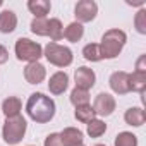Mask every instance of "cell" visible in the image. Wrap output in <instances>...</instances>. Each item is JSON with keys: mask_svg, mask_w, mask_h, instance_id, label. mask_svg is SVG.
Segmentation results:
<instances>
[{"mask_svg": "<svg viewBox=\"0 0 146 146\" xmlns=\"http://www.w3.org/2000/svg\"><path fill=\"white\" fill-rule=\"evenodd\" d=\"M16 28H17V16H16L14 11L5 9V11L0 12V33L9 35Z\"/></svg>", "mask_w": 146, "mask_h": 146, "instance_id": "cell-15", "label": "cell"}, {"mask_svg": "<svg viewBox=\"0 0 146 146\" xmlns=\"http://www.w3.org/2000/svg\"><path fill=\"white\" fill-rule=\"evenodd\" d=\"M67 88H69V76H67V72L57 70L55 74L50 76V79H48V91L52 95H55V96L64 95Z\"/></svg>", "mask_w": 146, "mask_h": 146, "instance_id": "cell-11", "label": "cell"}, {"mask_svg": "<svg viewBox=\"0 0 146 146\" xmlns=\"http://www.w3.org/2000/svg\"><path fill=\"white\" fill-rule=\"evenodd\" d=\"M21 110H23V102L17 96H9L2 102V113L5 115V119L21 115Z\"/></svg>", "mask_w": 146, "mask_h": 146, "instance_id": "cell-14", "label": "cell"}, {"mask_svg": "<svg viewBox=\"0 0 146 146\" xmlns=\"http://www.w3.org/2000/svg\"><path fill=\"white\" fill-rule=\"evenodd\" d=\"M86 132L90 137H102L107 132V124L102 119H93L86 124Z\"/></svg>", "mask_w": 146, "mask_h": 146, "instance_id": "cell-21", "label": "cell"}, {"mask_svg": "<svg viewBox=\"0 0 146 146\" xmlns=\"http://www.w3.org/2000/svg\"><path fill=\"white\" fill-rule=\"evenodd\" d=\"M98 14V5L95 0H81L74 7V16H76V23L84 24V23H91Z\"/></svg>", "mask_w": 146, "mask_h": 146, "instance_id": "cell-6", "label": "cell"}, {"mask_svg": "<svg viewBox=\"0 0 146 146\" xmlns=\"http://www.w3.org/2000/svg\"><path fill=\"white\" fill-rule=\"evenodd\" d=\"M136 72H144L146 74V55H141L136 62Z\"/></svg>", "mask_w": 146, "mask_h": 146, "instance_id": "cell-28", "label": "cell"}, {"mask_svg": "<svg viewBox=\"0 0 146 146\" xmlns=\"http://www.w3.org/2000/svg\"><path fill=\"white\" fill-rule=\"evenodd\" d=\"M146 90V74L144 72H132L129 74V91H134V93H144Z\"/></svg>", "mask_w": 146, "mask_h": 146, "instance_id": "cell-18", "label": "cell"}, {"mask_svg": "<svg viewBox=\"0 0 146 146\" xmlns=\"http://www.w3.org/2000/svg\"><path fill=\"white\" fill-rule=\"evenodd\" d=\"M91 107H93V110H95L96 115H100V117H108V115H112V113L115 112L117 102H115V98H113L110 93H98Z\"/></svg>", "mask_w": 146, "mask_h": 146, "instance_id": "cell-7", "label": "cell"}, {"mask_svg": "<svg viewBox=\"0 0 146 146\" xmlns=\"http://www.w3.org/2000/svg\"><path fill=\"white\" fill-rule=\"evenodd\" d=\"M58 134H60V139H62L64 146H79V144L84 143V134L78 127H65Z\"/></svg>", "mask_w": 146, "mask_h": 146, "instance_id": "cell-12", "label": "cell"}, {"mask_svg": "<svg viewBox=\"0 0 146 146\" xmlns=\"http://www.w3.org/2000/svg\"><path fill=\"white\" fill-rule=\"evenodd\" d=\"M124 120L131 127H141L146 122V112L141 107H131L124 113Z\"/></svg>", "mask_w": 146, "mask_h": 146, "instance_id": "cell-13", "label": "cell"}, {"mask_svg": "<svg viewBox=\"0 0 146 146\" xmlns=\"http://www.w3.org/2000/svg\"><path fill=\"white\" fill-rule=\"evenodd\" d=\"M48 36L53 43H57L64 38V24L60 19H57V17L48 19Z\"/></svg>", "mask_w": 146, "mask_h": 146, "instance_id": "cell-19", "label": "cell"}, {"mask_svg": "<svg viewBox=\"0 0 146 146\" xmlns=\"http://www.w3.org/2000/svg\"><path fill=\"white\" fill-rule=\"evenodd\" d=\"M95 146H107V144H95Z\"/></svg>", "mask_w": 146, "mask_h": 146, "instance_id": "cell-30", "label": "cell"}, {"mask_svg": "<svg viewBox=\"0 0 146 146\" xmlns=\"http://www.w3.org/2000/svg\"><path fill=\"white\" fill-rule=\"evenodd\" d=\"M55 112H57V105H55L53 98H50L40 91L29 95V98L26 102V113L33 122L46 124L55 117Z\"/></svg>", "mask_w": 146, "mask_h": 146, "instance_id": "cell-1", "label": "cell"}, {"mask_svg": "<svg viewBox=\"0 0 146 146\" xmlns=\"http://www.w3.org/2000/svg\"><path fill=\"white\" fill-rule=\"evenodd\" d=\"M43 146H64L62 144V139H60V134L58 132H52L45 137V143Z\"/></svg>", "mask_w": 146, "mask_h": 146, "instance_id": "cell-27", "label": "cell"}, {"mask_svg": "<svg viewBox=\"0 0 146 146\" xmlns=\"http://www.w3.org/2000/svg\"><path fill=\"white\" fill-rule=\"evenodd\" d=\"M26 131H28L26 119L23 115H17L12 119H5V124L2 127V137L9 146H16L23 141Z\"/></svg>", "mask_w": 146, "mask_h": 146, "instance_id": "cell-3", "label": "cell"}, {"mask_svg": "<svg viewBox=\"0 0 146 146\" xmlns=\"http://www.w3.org/2000/svg\"><path fill=\"white\" fill-rule=\"evenodd\" d=\"M2 5H4V2H2V0H0V7H2Z\"/></svg>", "mask_w": 146, "mask_h": 146, "instance_id": "cell-31", "label": "cell"}, {"mask_svg": "<svg viewBox=\"0 0 146 146\" xmlns=\"http://www.w3.org/2000/svg\"><path fill=\"white\" fill-rule=\"evenodd\" d=\"M79 146H84V144H79Z\"/></svg>", "mask_w": 146, "mask_h": 146, "instance_id": "cell-32", "label": "cell"}, {"mask_svg": "<svg viewBox=\"0 0 146 146\" xmlns=\"http://www.w3.org/2000/svg\"><path fill=\"white\" fill-rule=\"evenodd\" d=\"M108 84H110V90L115 95H127V93H131L129 91V72H125V70L112 72V76L108 79Z\"/></svg>", "mask_w": 146, "mask_h": 146, "instance_id": "cell-9", "label": "cell"}, {"mask_svg": "<svg viewBox=\"0 0 146 146\" xmlns=\"http://www.w3.org/2000/svg\"><path fill=\"white\" fill-rule=\"evenodd\" d=\"M83 57H84L88 62H100V60H103V57H102V53H100L98 43H88V45H84V48H83Z\"/></svg>", "mask_w": 146, "mask_h": 146, "instance_id": "cell-23", "label": "cell"}, {"mask_svg": "<svg viewBox=\"0 0 146 146\" xmlns=\"http://www.w3.org/2000/svg\"><path fill=\"white\" fill-rule=\"evenodd\" d=\"M74 117H76V120H78V122H81V124H88L90 120L96 119V113H95V110H93L91 103H88V105L76 107V110H74Z\"/></svg>", "mask_w": 146, "mask_h": 146, "instance_id": "cell-20", "label": "cell"}, {"mask_svg": "<svg viewBox=\"0 0 146 146\" xmlns=\"http://www.w3.org/2000/svg\"><path fill=\"white\" fill-rule=\"evenodd\" d=\"M139 141H137V136L129 132V131H122L115 136V141H113V146H137Z\"/></svg>", "mask_w": 146, "mask_h": 146, "instance_id": "cell-22", "label": "cell"}, {"mask_svg": "<svg viewBox=\"0 0 146 146\" xmlns=\"http://www.w3.org/2000/svg\"><path fill=\"white\" fill-rule=\"evenodd\" d=\"M125 41H127V35H125L122 29L112 28V29L105 31L103 36H102V41L98 43L102 57L107 58V60L117 58V57L120 55L122 48L125 46Z\"/></svg>", "mask_w": 146, "mask_h": 146, "instance_id": "cell-2", "label": "cell"}, {"mask_svg": "<svg viewBox=\"0 0 146 146\" xmlns=\"http://www.w3.org/2000/svg\"><path fill=\"white\" fill-rule=\"evenodd\" d=\"M74 83H76V88L79 90H84V91H90L95 83H96V74L95 70L83 65V67H78L74 70Z\"/></svg>", "mask_w": 146, "mask_h": 146, "instance_id": "cell-8", "label": "cell"}, {"mask_svg": "<svg viewBox=\"0 0 146 146\" xmlns=\"http://www.w3.org/2000/svg\"><path fill=\"white\" fill-rule=\"evenodd\" d=\"M70 103L74 107H81V105H88L90 103V91L74 88L70 91Z\"/></svg>", "mask_w": 146, "mask_h": 146, "instance_id": "cell-24", "label": "cell"}, {"mask_svg": "<svg viewBox=\"0 0 146 146\" xmlns=\"http://www.w3.org/2000/svg\"><path fill=\"white\" fill-rule=\"evenodd\" d=\"M28 9L36 19H41V17H46V14L52 9V4L48 2V0H29Z\"/></svg>", "mask_w": 146, "mask_h": 146, "instance_id": "cell-16", "label": "cell"}, {"mask_svg": "<svg viewBox=\"0 0 146 146\" xmlns=\"http://www.w3.org/2000/svg\"><path fill=\"white\" fill-rule=\"evenodd\" d=\"M46 78V69L40 62H31L24 67V79L29 84H40Z\"/></svg>", "mask_w": 146, "mask_h": 146, "instance_id": "cell-10", "label": "cell"}, {"mask_svg": "<svg viewBox=\"0 0 146 146\" xmlns=\"http://www.w3.org/2000/svg\"><path fill=\"white\" fill-rule=\"evenodd\" d=\"M83 36H84V26L79 24V23H76V21L70 23V24H67L65 29H64V38H65L67 41H70V43L81 41Z\"/></svg>", "mask_w": 146, "mask_h": 146, "instance_id": "cell-17", "label": "cell"}, {"mask_svg": "<svg viewBox=\"0 0 146 146\" xmlns=\"http://www.w3.org/2000/svg\"><path fill=\"white\" fill-rule=\"evenodd\" d=\"M29 146H33V144H29Z\"/></svg>", "mask_w": 146, "mask_h": 146, "instance_id": "cell-33", "label": "cell"}, {"mask_svg": "<svg viewBox=\"0 0 146 146\" xmlns=\"http://www.w3.org/2000/svg\"><path fill=\"white\" fill-rule=\"evenodd\" d=\"M134 28L139 35H146V9L141 7L134 16Z\"/></svg>", "mask_w": 146, "mask_h": 146, "instance_id": "cell-26", "label": "cell"}, {"mask_svg": "<svg viewBox=\"0 0 146 146\" xmlns=\"http://www.w3.org/2000/svg\"><path fill=\"white\" fill-rule=\"evenodd\" d=\"M7 60H9V50L4 45H0V65H4Z\"/></svg>", "mask_w": 146, "mask_h": 146, "instance_id": "cell-29", "label": "cell"}, {"mask_svg": "<svg viewBox=\"0 0 146 146\" xmlns=\"http://www.w3.org/2000/svg\"><path fill=\"white\" fill-rule=\"evenodd\" d=\"M31 33L33 35H38V36H48V19L46 17H41V19H33L31 24Z\"/></svg>", "mask_w": 146, "mask_h": 146, "instance_id": "cell-25", "label": "cell"}, {"mask_svg": "<svg viewBox=\"0 0 146 146\" xmlns=\"http://www.w3.org/2000/svg\"><path fill=\"white\" fill-rule=\"evenodd\" d=\"M14 53L16 58L21 62H40V58L43 57V46L29 38H19L14 45Z\"/></svg>", "mask_w": 146, "mask_h": 146, "instance_id": "cell-5", "label": "cell"}, {"mask_svg": "<svg viewBox=\"0 0 146 146\" xmlns=\"http://www.w3.org/2000/svg\"><path fill=\"white\" fill-rule=\"evenodd\" d=\"M43 57L55 67H69L72 64V60H74V53H72V50L69 46H64L60 43H53L50 41L45 48H43Z\"/></svg>", "mask_w": 146, "mask_h": 146, "instance_id": "cell-4", "label": "cell"}]
</instances>
